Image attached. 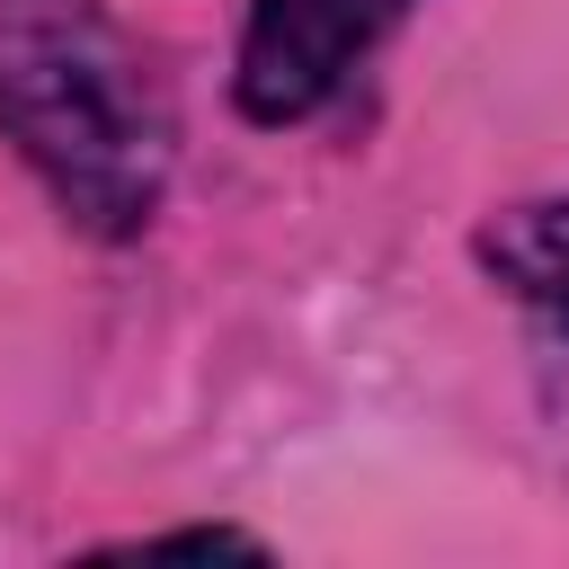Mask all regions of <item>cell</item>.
I'll return each mask as SVG.
<instances>
[{"instance_id": "obj_3", "label": "cell", "mask_w": 569, "mask_h": 569, "mask_svg": "<svg viewBox=\"0 0 569 569\" xmlns=\"http://www.w3.org/2000/svg\"><path fill=\"white\" fill-rule=\"evenodd\" d=\"M480 267L525 302L542 311L551 329H569V196H533V204H507L498 222H480Z\"/></svg>"}, {"instance_id": "obj_2", "label": "cell", "mask_w": 569, "mask_h": 569, "mask_svg": "<svg viewBox=\"0 0 569 569\" xmlns=\"http://www.w3.org/2000/svg\"><path fill=\"white\" fill-rule=\"evenodd\" d=\"M409 0H258L240 36V107L258 124L311 116L391 27Z\"/></svg>"}, {"instance_id": "obj_1", "label": "cell", "mask_w": 569, "mask_h": 569, "mask_svg": "<svg viewBox=\"0 0 569 569\" xmlns=\"http://www.w3.org/2000/svg\"><path fill=\"white\" fill-rule=\"evenodd\" d=\"M0 133L80 231L133 240L160 213L178 124L107 0H0Z\"/></svg>"}]
</instances>
